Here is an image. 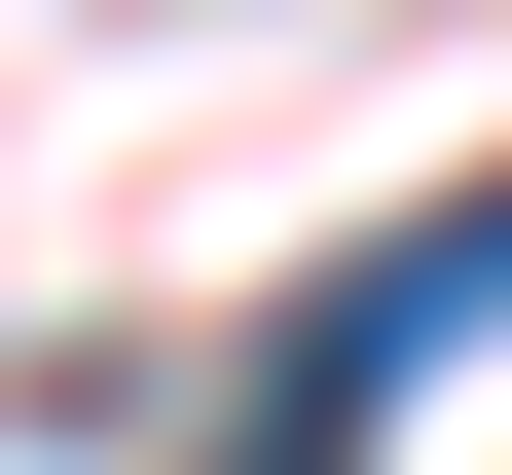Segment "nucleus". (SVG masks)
<instances>
[{"label": "nucleus", "mask_w": 512, "mask_h": 475, "mask_svg": "<svg viewBox=\"0 0 512 475\" xmlns=\"http://www.w3.org/2000/svg\"><path fill=\"white\" fill-rule=\"evenodd\" d=\"M512 329V183H439V220H366V256H293L256 293V366H220V475H366L439 366Z\"/></svg>", "instance_id": "1"}]
</instances>
